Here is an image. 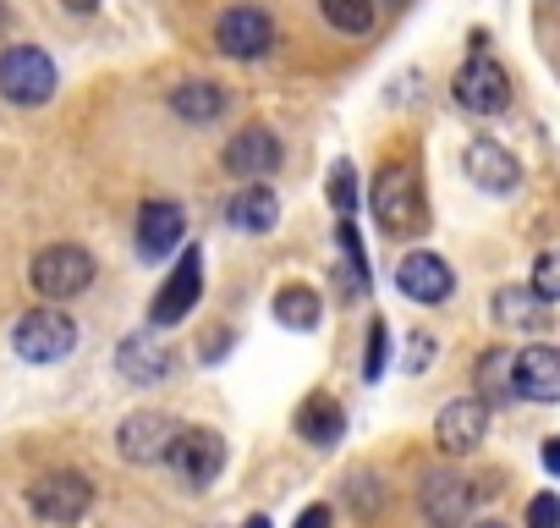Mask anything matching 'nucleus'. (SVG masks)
<instances>
[{
    "instance_id": "1",
    "label": "nucleus",
    "mask_w": 560,
    "mask_h": 528,
    "mask_svg": "<svg viewBox=\"0 0 560 528\" xmlns=\"http://www.w3.org/2000/svg\"><path fill=\"white\" fill-rule=\"evenodd\" d=\"M374 220H380L385 237L423 231V187H418V171L407 160H396L374 176Z\"/></svg>"
},
{
    "instance_id": "2",
    "label": "nucleus",
    "mask_w": 560,
    "mask_h": 528,
    "mask_svg": "<svg viewBox=\"0 0 560 528\" xmlns=\"http://www.w3.org/2000/svg\"><path fill=\"white\" fill-rule=\"evenodd\" d=\"M50 94H56V61L39 45H7L0 50V100L45 105Z\"/></svg>"
},
{
    "instance_id": "3",
    "label": "nucleus",
    "mask_w": 560,
    "mask_h": 528,
    "mask_svg": "<svg viewBox=\"0 0 560 528\" xmlns=\"http://www.w3.org/2000/svg\"><path fill=\"white\" fill-rule=\"evenodd\" d=\"M28 282H34L39 298H78L83 287H94V259L72 242L39 248L34 264H28Z\"/></svg>"
},
{
    "instance_id": "4",
    "label": "nucleus",
    "mask_w": 560,
    "mask_h": 528,
    "mask_svg": "<svg viewBox=\"0 0 560 528\" xmlns=\"http://www.w3.org/2000/svg\"><path fill=\"white\" fill-rule=\"evenodd\" d=\"M451 89H456V105L472 111V116H500L511 105V78H505V67L489 50H472Z\"/></svg>"
},
{
    "instance_id": "5",
    "label": "nucleus",
    "mask_w": 560,
    "mask_h": 528,
    "mask_svg": "<svg viewBox=\"0 0 560 528\" xmlns=\"http://www.w3.org/2000/svg\"><path fill=\"white\" fill-rule=\"evenodd\" d=\"M18 353L28 364H61L72 347H78V325L61 314V309H34L23 325H18Z\"/></svg>"
},
{
    "instance_id": "6",
    "label": "nucleus",
    "mask_w": 560,
    "mask_h": 528,
    "mask_svg": "<svg viewBox=\"0 0 560 528\" xmlns=\"http://www.w3.org/2000/svg\"><path fill=\"white\" fill-rule=\"evenodd\" d=\"M28 506H34L39 523L67 528V523H78V517L94 506V484H89L83 473H50V479H39V484L28 490Z\"/></svg>"
},
{
    "instance_id": "7",
    "label": "nucleus",
    "mask_w": 560,
    "mask_h": 528,
    "mask_svg": "<svg viewBox=\"0 0 560 528\" xmlns=\"http://www.w3.org/2000/svg\"><path fill=\"white\" fill-rule=\"evenodd\" d=\"M214 45H220V56H231V61H258V56L275 50V23H269L258 7H231V12L214 23Z\"/></svg>"
},
{
    "instance_id": "8",
    "label": "nucleus",
    "mask_w": 560,
    "mask_h": 528,
    "mask_svg": "<svg viewBox=\"0 0 560 528\" xmlns=\"http://www.w3.org/2000/svg\"><path fill=\"white\" fill-rule=\"evenodd\" d=\"M165 462H171L192 490H203V484H214V473L225 468V446H220V435H214V429H176V435H171Z\"/></svg>"
},
{
    "instance_id": "9",
    "label": "nucleus",
    "mask_w": 560,
    "mask_h": 528,
    "mask_svg": "<svg viewBox=\"0 0 560 528\" xmlns=\"http://www.w3.org/2000/svg\"><path fill=\"white\" fill-rule=\"evenodd\" d=\"M511 397H527V402H560V347L533 342V347L511 353Z\"/></svg>"
},
{
    "instance_id": "10",
    "label": "nucleus",
    "mask_w": 560,
    "mask_h": 528,
    "mask_svg": "<svg viewBox=\"0 0 560 528\" xmlns=\"http://www.w3.org/2000/svg\"><path fill=\"white\" fill-rule=\"evenodd\" d=\"M198 292H203V253L198 248H182V259L171 264V282L160 287L154 298V325H176L198 309Z\"/></svg>"
},
{
    "instance_id": "11",
    "label": "nucleus",
    "mask_w": 560,
    "mask_h": 528,
    "mask_svg": "<svg viewBox=\"0 0 560 528\" xmlns=\"http://www.w3.org/2000/svg\"><path fill=\"white\" fill-rule=\"evenodd\" d=\"M418 506L429 517V528H467L472 512V484L462 473H429L418 490Z\"/></svg>"
},
{
    "instance_id": "12",
    "label": "nucleus",
    "mask_w": 560,
    "mask_h": 528,
    "mask_svg": "<svg viewBox=\"0 0 560 528\" xmlns=\"http://www.w3.org/2000/svg\"><path fill=\"white\" fill-rule=\"evenodd\" d=\"M220 160H225V171L242 176V182L275 176V165H280V138H275L269 127H242V133H231V144H225Z\"/></svg>"
},
{
    "instance_id": "13",
    "label": "nucleus",
    "mask_w": 560,
    "mask_h": 528,
    "mask_svg": "<svg viewBox=\"0 0 560 528\" xmlns=\"http://www.w3.org/2000/svg\"><path fill=\"white\" fill-rule=\"evenodd\" d=\"M396 287L412 298V303H445L456 292V276L440 253H407L396 264Z\"/></svg>"
},
{
    "instance_id": "14",
    "label": "nucleus",
    "mask_w": 560,
    "mask_h": 528,
    "mask_svg": "<svg viewBox=\"0 0 560 528\" xmlns=\"http://www.w3.org/2000/svg\"><path fill=\"white\" fill-rule=\"evenodd\" d=\"M483 429H489V408H483L478 397H456V402L434 418V440H440V451H451V457L478 451Z\"/></svg>"
},
{
    "instance_id": "15",
    "label": "nucleus",
    "mask_w": 560,
    "mask_h": 528,
    "mask_svg": "<svg viewBox=\"0 0 560 528\" xmlns=\"http://www.w3.org/2000/svg\"><path fill=\"white\" fill-rule=\"evenodd\" d=\"M171 435H176V424L165 413H127L116 429V446L127 462H160L171 451Z\"/></svg>"
},
{
    "instance_id": "16",
    "label": "nucleus",
    "mask_w": 560,
    "mask_h": 528,
    "mask_svg": "<svg viewBox=\"0 0 560 528\" xmlns=\"http://www.w3.org/2000/svg\"><path fill=\"white\" fill-rule=\"evenodd\" d=\"M182 237H187V220H182L176 204L149 198V204L138 209V253H143V259H171V248H176Z\"/></svg>"
},
{
    "instance_id": "17",
    "label": "nucleus",
    "mask_w": 560,
    "mask_h": 528,
    "mask_svg": "<svg viewBox=\"0 0 560 528\" xmlns=\"http://www.w3.org/2000/svg\"><path fill=\"white\" fill-rule=\"evenodd\" d=\"M467 176H472L483 193H516L522 165H516L494 138H472V144H467Z\"/></svg>"
},
{
    "instance_id": "18",
    "label": "nucleus",
    "mask_w": 560,
    "mask_h": 528,
    "mask_svg": "<svg viewBox=\"0 0 560 528\" xmlns=\"http://www.w3.org/2000/svg\"><path fill=\"white\" fill-rule=\"evenodd\" d=\"M489 314H494V325H505V331H544V325H549V303H544L533 287H500V292L489 298Z\"/></svg>"
},
{
    "instance_id": "19",
    "label": "nucleus",
    "mask_w": 560,
    "mask_h": 528,
    "mask_svg": "<svg viewBox=\"0 0 560 528\" xmlns=\"http://www.w3.org/2000/svg\"><path fill=\"white\" fill-rule=\"evenodd\" d=\"M225 220L236 226V231H275V220H280V198H275V187H264V182H247L231 204H225Z\"/></svg>"
},
{
    "instance_id": "20",
    "label": "nucleus",
    "mask_w": 560,
    "mask_h": 528,
    "mask_svg": "<svg viewBox=\"0 0 560 528\" xmlns=\"http://www.w3.org/2000/svg\"><path fill=\"white\" fill-rule=\"evenodd\" d=\"M298 429H303V440H314V446H336L341 429H347V413H341L336 397L314 391V397L303 402V413H298Z\"/></svg>"
},
{
    "instance_id": "21",
    "label": "nucleus",
    "mask_w": 560,
    "mask_h": 528,
    "mask_svg": "<svg viewBox=\"0 0 560 528\" xmlns=\"http://www.w3.org/2000/svg\"><path fill=\"white\" fill-rule=\"evenodd\" d=\"M116 364H121V375H127L132 386H154V380H165V369H171V353H160L149 336H127Z\"/></svg>"
},
{
    "instance_id": "22",
    "label": "nucleus",
    "mask_w": 560,
    "mask_h": 528,
    "mask_svg": "<svg viewBox=\"0 0 560 528\" xmlns=\"http://www.w3.org/2000/svg\"><path fill=\"white\" fill-rule=\"evenodd\" d=\"M171 111L182 122H214L225 111V89L220 83H182V89H171Z\"/></svg>"
},
{
    "instance_id": "23",
    "label": "nucleus",
    "mask_w": 560,
    "mask_h": 528,
    "mask_svg": "<svg viewBox=\"0 0 560 528\" xmlns=\"http://www.w3.org/2000/svg\"><path fill=\"white\" fill-rule=\"evenodd\" d=\"M319 314H325V303H319V292H314V287H280V298H275V320H280V325H292V331H314V325H319Z\"/></svg>"
},
{
    "instance_id": "24",
    "label": "nucleus",
    "mask_w": 560,
    "mask_h": 528,
    "mask_svg": "<svg viewBox=\"0 0 560 528\" xmlns=\"http://www.w3.org/2000/svg\"><path fill=\"white\" fill-rule=\"evenodd\" d=\"M500 397H511V353H505V347H489V353L478 358V402L489 408V402H500Z\"/></svg>"
},
{
    "instance_id": "25",
    "label": "nucleus",
    "mask_w": 560,
    "mask_h": 528,
    "mask_svg": "<svg viewBox=\"0 0 560 528\" xmlns=\"http://www.w3.org/2000/svg\"><path fill=\"white\" fill-rule=\"evenodd\" d=\"M319 12L336 34H369L374 28V0H319Z\"/></svg>"
},
{
    "instance_id": "26",
    "label": "nucleus",
    "mask_w": 560,
    "mask_h": 528,
    "mask_svg": "<svg viewBox=\"0 0 560 528\" xmlns=\"http://www.w3.org/2000/svg\"><path fill=\"white\" fill-rule=\"evenodd\" d=\"M533 292L544 303H560V248H549V253L533 259Z\"/></svg>"
},
{
    "instance_id": "27",
    "label": "nucleus",
    "mask_w": 560,
    "mask_h": 528,
    "mask_svg": "<svg viewBox=\"0 0 560 528\" xmlns=\"http://www.w3.org/2000/svg\"><path fill=\"white\" fill-rule=\"evenodd\" d=\"M352 198H358V187H352V165L341 160V165L330 171V204L341 209V220H352Z\"/></svg>"
},
{
    "instance_id": "28",
    "label": "nucleus",
    "mask_w": 560,
    "mask_h": 528,
    "mask_svg": "<svg viewBox=\"0 0 560 528\" xmlns=\"http://www.w3.org/2000/svg\"><path fill=\"white\" fill-rule=\"evenodd\" d=\"M527 528H560V495H533L527 501Z\"/></svg>"
},
{
    "instance_id": "29",
    "label": "nucleus",
    "mask_w": 560,
    "mask_h": 528,
    "mask_svg": "<svg viewBox=\"0 0 560 528\" xmlns=\"http://www.w3.org/2000/svg\"><path fill=\"white\" fill-rule=\"evenodd\" d=\"M363 375H369V380L385 375V325H380V320H374V331H369V364H363Z\"/></svg>"
},
{
    "instance_id": "30",
    "label": "nucleus",
    "mask_w": 560,
    "mask_h": 528,
    "mask_svg": "<svg viewBox=\"0 0 560 528\" xmlns=\"http://www.w3.org/2000/svg\"><path fill=\"white\" fill-rule=\"evenodd\" d=\"M429 353H434V342L418 331V336H412V358H407V369H423V364H429Z\"/></svg>"
},
{
    "instance_id": "31",
    "label": "nucleus",
    "mask_w": 560,
    "mask_h": 528,
    "mask_svg": "<svg viewBox=\"0 0 560 528\" xmlns=\"http://www.w3.org/2000/svg\"><path fill=\"white\" fill-rule=\"evenodd\" d=\"M298 528H330V506H308V512L298 517Z\"/></svg>"
},
{
    "instance_id": "32",
    "label": "nucleus",
    "mask_w": 560,
    "mask_h": 528,
    "mask_svg": "<svg viewBox=\"0 0 560 528\" xmlns=\"http://www.w3.org/2000/svg\"><path fill=\"white\" fill-rule=\"evenodd\" d=\"M374 501H380V490H374V479L363 473V479H358V506H363V512H374Z\"/></svg>"
},
{
    "instance_id": "33",
    "label": "nucleus",
    "mask_w": 560,
    "mask_h": 528,
    "mask_svg": "<svg viewBox=\"0 0 560 528\" xmlns=\"http://www.w3.org/2000/svg\"><path fill=\"white\" fill-rule=\"evenodd\" d=\"M544 468L560 479V435H555V440H544Z\"/></svg>"
},
{
    "instance_id": "34",
    "label": "nucleus",
    "mask_w": 560,
    "mask_h": 528,
    "mask_svg": "<svg viewBox=\"0 0 560 528\" xmlns=\"http://www.w3.org/2000/svg\"><path fill=\"white\" fill-rule=\"evenodd\" d=\"M61 7H67V12H83V18H89V12L100 7V0H61Z\"/></svg>"
},
{
    "instance_id": "35",
    "label": "nucleus",
    "mask_w": 560,
    "mask_h": 528,
    "mask_svg": "<svg viewBox=\"0 0 560 528\" xmlns=\"http://www.w3.org/2000/svg\"><path fill=\"white\" fill-rule=\"evenodd\" d=\"M242 528H269V517H247V523H242Z\"/></svg>"
},
{
    "instance_id": "36",
    "label": "nucleus",
    "mask_w": 560,
    "mask_h": 528,
    "mask_svg": "<svg viewBox=\"0 0 560 528\" xmlns=\"http://www.w3.org/2000/svg\"><path fill=\"white\" fill-rule=\"evenodd\" d=\"M478 528H505V523H500V517H489V523H478Z\"/></svg>"
},
{
    "instance_id": "37",
    "label": "nucleus",
    "mask_w": 560,
    "mask_h": 528,
    "mask_svg": "<svg viewBox=\"0 0 560 528\" xmlns=\"http://www.w3.org/2000/svg\"><path fill=\"white\" fill-rule=\"evenodd\" d=\"M7 23H12V12H7V7H0V28H7Z\"/></svg>"
},
{
    "instance_id": "38",
    "label": "nucleus",
    "mask_w": 560,
    "mask_h": 528,
    "mask_svg": "<svg viewBox=\"0 0 560 528\" xmlns=\"http://www.w3.org/2000/svg\"><path fill=\"white\" fill-rule=\"evenodd\" d=\"M549 7H555V12H560V0H549Z\"/></svg>"
}]
</instances>
